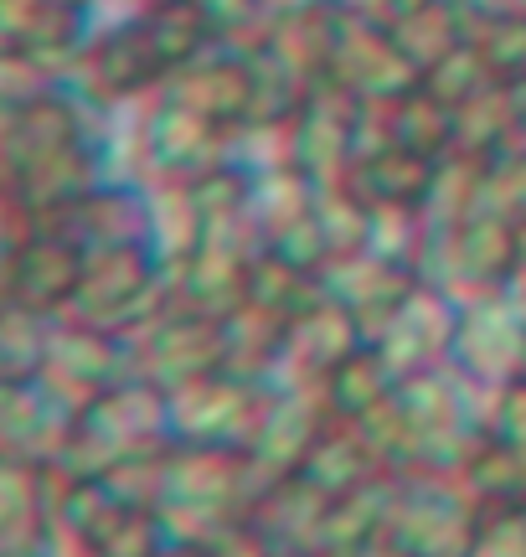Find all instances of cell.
I'll return each instance as SVG.
<instances>
[{"label":"cell","mask_w":526,"mask_h":557,"mask_svg":"<svg viewBox=\"0 0 526 557\" xmlns=\"http://www.w3.org/2000/svg\"><path fill=\"white\" fill-rule=\"evenodd\" d=\"M444 171V160L413 156L403 145H383V150H366V156L351 160V191L366 201V207H408L418 212L428 197H434V181Z\"/></svg>","instance_id":"obj_1"}]
</instances>
